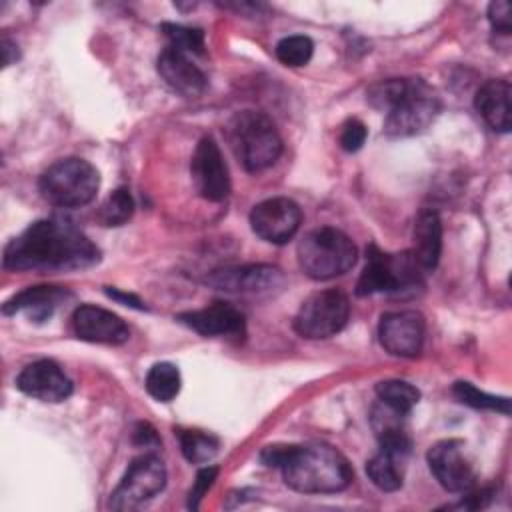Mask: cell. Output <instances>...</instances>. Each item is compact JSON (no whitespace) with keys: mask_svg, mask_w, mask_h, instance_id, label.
I'll return each mask as SVG.
<instances>
[{"mask_svg":"<svg viewBox=\"0 0 512 512\" xmlns=\"http://www.w3.org/2000/svg\"><path fill=\"white\" fill-rule=\"evenodd\" d=\"M410 78H388L372 84L366 92V100L372 108L388 112L408 90Z\"/></svg>","mask_w":512,"mask_h":512,"instance_id":"29","label":"cell"},{"mask_svg":"<svg viewBox=\"0 0 512 512\" xmlns=\"http://www.w3.org/2000/svg\"><path fill=\"white\" fill-rule=\"evenodd\" d=\"M302 224L300 206L284 196L268 198L256 204L250 212V226L254 234L272 244L288 242Z\"/></svg>","mask_w":512,"mask_h":512,"instance_id":"13","label":"cell"},{"mask_svg":"<svg viewBox=\"0 0 512 512\" xmlns=\"http://www.w3.org/2000/svg\"><path fill=\"white\" fill-rule=\"evenodd\" d=\"M160 30L168 38V46L188 54H202L206 44H204V32L200 28H190L182 24H172V22H162Z\"/></svg>","mask_w":512,"mask_h":512,"instance_id":"30","label":"cell"},{"mask_svg":"<svg viewBox=\"0 0 512 512\" xmlns=\"http://www.w3.org/2000/svg\"><path fill=\"white\" fill-rule=\"evenodd\" d=\"M190 174L202 198L210 202H220L230 194L228 166L212 136H204L196 144L190 162Z\"/></svg>","mask_w":512,"mask_h":512,"instance_id":"12","label":"cell"},{"mask_svg":"<svg viewBox=\"0 0 512 512\" xmlns=\"http://www.w3.org/2000/svg\"><path fill=\"white\" fill-rule=\"evenodd\" d=\"M370 422H372V428L380 442V450L408 460L410 450H412V440L406 434V428L402 424V414H398L392 408L382 404L372 410Z\"/></svg>","mask_w":512,"mask_h":512,"instance_id":"22","label":"cell"},{"mask_svg":"<svg viewBox=\"0 0 512 512\" xmlns=\"http://www.w3.org/2000/svg\"><path fill=\"white\" fill-rule=\"evenodd\" d=\"M16 388L40 402H62L72 394V380L54 360L26 364L16 376Z\"/></svg>","mask_w":512,"mask_h":512,"instance_id":"15","label":"cell"},{"mask_svg":"<svg viewBox=\"0 0 512 512\" xmlns=\"http://www.w3.org/2000/svg\"><path fill=\"white\" fill-rule=\"evenodd\" d=\"M98 262V246L64 218L38 220L4 248V268L14 272H70Z\"/></svg>","mask_w":512,"mask_h":512,"instance_id":"1","label":"cell"},{"mask_svg":"<svg viewBox=\"0 0 512 512\" xmlns=\"http://www.w3.org/2000/svg\"><path fill=\"white\" fill-rule=\"evenodd\" d=\"M228 142L248 172L272 166L282 154V138L274 122L256 110H242L228 122Z\"/></svg>","mask_w":512,"mask_h":512,"instance_id":"3","label":"cell"},{"mask_svg":"<svg viewBox=\"0 0 512 512\" xmlns=\"http://www.w3.org/2000/svg\"><path fill=\"white\" fill-rule=\"evenodd\" d=\"M218 476V466H204L198 470L196 480L188 492V508L196 510L200 506V500L204 498V494L210 490V486L214 484Z\"/></svg>","mask_w":512,"mask_h":512,"instance_id":"33","label":"cell"},{"mask_svg":"<svg viewBox=\"0 0 512 512\" xmlns=\"http://www.w3.org/2000/svg\"><path fill=\"white\" fill-rule=\"evenodd\" d=\"M180 450L184 458L192 464H206L210 462L218 450H220V440L204 430H194V428H178L176 430Z\"/></svg>","mask_w":512,"mask_h":512,"instance_id":"24","label":"cell"},{"mask_svg":"<svg viewBox=\"0 0 512 512\" xmlns=\"http://www.w3.org/2000/svg\"><path fill=\"white\" fill-rule=\"evenodd\" d=\"M488 20H490V26H492L494 32L508 36V34H510V28H512V22H510V4H508L506 0L492 2V4L488 6Z\"/></svg>","mask_w":512,"mask_h":512,"instance_id":"34","label":"cell"},{"mask_svg":"<svg viewBox=\"0 0 512 512\" xmlns=\"http://www.w3.org/2000/svg\"><path fill=\"white\" fill-rule=\"evenodd\" d=\"M350 316V302L340 290L310 294L294 316V330L308 340H324L338 334Z\"/></svg>","mask_w":512,"mask_h":512,"instance_id":"8","label":"cell"},{"mask_svg":"<svg viewBox=\"0 0 512 512\" xmlns=\"http://www.w3.org/2000/svg\"><path fill=\"white\" fill-rule=\"evenodd\" d=\"M286 278L280 268L270 264H244V266H226L212 270L206 276V284L216 290L248 296H270L282 290Z\"/></svg>","mask_w":512,"mask_h":512,"instance_id":"10","label":"cell"},{"mask_svg":"<svg viewBox=\"0 0 512 512\" xmlns=\"http://www.w3.org/2000/svg\"><path fill=\"white\" fill-rule=\"evenodd\" d=\"M430 472L440 482V486L448 492L464 494L470 492L476 484V472L472 462L466 456L464 442L456 438L440 440L430 446L426 454Z\"/></svg>","mask_w":512,"mask_h":512,"instance_id":"11","label":"cell"},{"mask_svg":"<svg viewBox=\"0 0 512 512\" xmlns=\"http://www.w3.org/2000/svg\"><path fill=\"white\" fill-rule=\"evenodd\" d=\"M178 322L202 336H242L246 322L244 314L226 302H214L202 310L178 314Z\"/></svg>","mask_w":512,"mask_h":512,"instance_id":"18","label":"cell"},{"mask_svg":"<svg viewBox=\"0 0 512 512\" xmlns=\"http://www.w3.org/2000/svg\"><path fill=\"white\" fill-rule=\"evenodd\" d=\"M156 68L160 78L184 98H196L206 88L204 72L194 62H190L188 54L172 46H166L160 52L156 60Z\"/></svg>","mask_w":512,"mask_h":512,"instance_id":"17","label":"cell"},{"mask_svg":"<svg viewBox=\"0 0 512 512\" xmlns=\"http://www.w3.org/2000/svg\"><path fill=\"white\" fill-rule=\"evenodd\" d=\"M68 296L70 294L60 286H30L8 298L2 306V312L6 316L24 312L32 322H44Z\"/></svg>","mask_w":512,"mask_h":512,"instance_id":"20","label":"cell"},{"mask_svg":"<svg viewBox=\"0 0 512 512\" xmlns=\"http://www.w3.org/2000/svg\"><path fill=\"white\" fill-rule=\"evenodd\" d=\"M424 316L416 310L386 312L378 324V340L392 356H418L424 344Z\"/></svg>","mask_w":512,"mask_h":512,"instance_id":"14","label":"cell"},{"mask_svg":"<svg viewBox=\"0 0 512 512\" xmlns=\"http://www.w3.org/2000/svg\"><path fill=\"white\" fill-rule=\"evenodd\" d=\"M100 188L98 170L82 158H62L50 164L40 180L38 190L46 202L58 208H80L94 200Z\"/></svg>","mask_w":512,"mask_h":512,"instance_id":"5","label":"cell"},{"mask_svg":"<svg viewBox=\"0 0 512 512\" xmlns=\"http://www.w3.org/2000/svg\"><path fill=\"white\" fill-rule=\"evenodd\" d=\"M452 394L458 402L476 408V410H492V412H502V414H510V400L506 396H494L488 394L484 390H478L474 384L470 382H456L452 386Z\"/></svg>","mask_w":512,"mask_h":512,"instance_id":"27","label":"cell"},{"mask_svg":"<svg viewBox=\"0 0 512 512\" xmlns=\"http://www.w3.org/2000/svg\"><path fill=\"white\" fill-rule=\"evenodd\" d=\"M314 54V42L308 36H286L276 44V58L284 66H304Z\"/></svg>","mask_w":512,"mask_h":512,"instance_id":"31","label":"cell"},{"mask_svg":"<svg viewBox=\"0 0 512 512\" xmlns=\"http://www.w3.org/2000/svg\"><path fill=\"white\" fill-rule=\"evenodd\" d=\"M404 468H406L404 458H398L394 454L380 450L368 460L366 474L372 480V484L382 492H394L404 482Z\"/></svg>","mask_w":512,"mask_h":512,"instance_id":"23","label":"cell"},{"mask_svg":"<svg viewBox=\"0 0 512 512\" xmlns=\"http://www.w3.org/2000/svg\"><path fill=\"white\" fill-rule=\"evenodd\" d=\"M366 126L358 118H348L340 130V146L346 152H358L366 142Z\"/></svg>","mask_w":512,"mask_h":512,"instance_id":"32","label":"cell"},{"mask_svg":"<svg viewBox=\"0 0 512 512\" xmlns=\"http://www.w3.org/2000/svg\"><path fill=\"white\" fill-rule=\"evenodd\" d=\"M356 262L354 242L338 228L322 226L304 234L298 244V264L312 280L346 274Z\"/></svg>","mask_w":512,"mask_h":512,"instance_id":"4","label":"cell"},{"mask_svg":"<svg viewBox=\"0 0 512 512\" xmlns=\"http://www.w3.org/2000/svg\"><path fill=\"white\" fill-rule=\"evenodd\" d=\"M134 212V200L128 192V188H116L98 208L96 218L102 226H122L132 218Z\"/></svg>","mask_w":512,"mask_h":512,"instance_id":"28","label":"cell"},{"mask_svg":"<svg viewBox=\"0 0 512 512\" xmlns=\"http://www.w3.org/2000/svg\"><path fill=\"white\" fill-rule=\"evenodd\" d=\"M424 270L412 256V252L386 254L376 244L366 248V264L356 282L358 296L370 294H400L404 290H416L422 286Z\"/></svg>","mask_w":512,"mask_h":512,"instance_id":"6","label":"cell"},{"mask_svg":"<svg viewBox=\"0 0 512 512\" xmlns=\"http://www.w3.org/2000/svg\"><path fill=\"white\" fill-rule=\"evenodd\" d=\"M166 486V466L156 454H142L128 464L122 480L110 494L112 510H132L154 498Z\"/></svg>","mask_w":512,"mask_h":512,"instance_id":"9","label":"cell"},{"mask_svg":"<svg viewBox=\"0 0 512 512\" xmlns=\"http://www.w3.org/2000/svg\"><path fill=\"white\" fill-rule=\"evenodd\" d=\"M282 478L286 486L302 494H334L350 486L354 472L340 450L330 444H290Z\"/></svg>","mask_w":512,"mask_h":512,"instance_id":"2","label":"cell"},{"mask_svg":"<svg viewBox=\"0 0 512 512\" xmlns=\"http://www.w3.org/2000/svg\"><path fill=\"white\" fill-rule=\"evenodd\" d=\"M134 444L144 446V448H156V446H160V438L150 424L138 422L134 428Z\"/></svg>","mask_w":512,"mask_h":512,"instance_id":"35","label":"cell"},{"mask_svg":"<svg viewBox=\"0 0 512 512\" xmlns=\"http://www.w3.org/2000/svg\"><path fill=\"white\" fill-rule=\"evenodd\" d=\"M380 402L398 414H408L420 400V390L404 380H382L376 384Z\"/></svg>","mask_w":512,"mask_h":512,"instance_id":"26","label":"cell"},{"mask_svg":"<svg viewBox=\"0 0 512 512\" xmlns=\"http://www.w3.org/2000/svg\"><path fill=\"white\" fill-rule=\"evenodd\" d=\"M414 248L410 250L424 272L434 270L442 252V220L436 210H422L412 228Z\"/></svg>","mask_w":512,"mask_h":512,"instance_id":"21","label":"cell"},{"mask_svg":"<svg viewBox=\"0 0 512 512\" xmlns=\"http://www.w3.org/2000/svg\"><path fill=\"white\" fill-rule=\"evenodd\" d=\"M0 46H2V66L6 68L18 60V46L8 36H2Z\"/></svg>","mask_w":512,"mask_h":512,"instance_id":"37","label":"cell"},{"mask_svg":"<svg viewBox=\"0 0 512 512\" xmlns=\"http://www.w3.org/2000/svg\"><path fill=\"white\" fill-rule=\"evenodd\" d=\"M180 370L170 362H156L144 380L146 392L158 402H170L180 392Z\"/></svg>","mask_w":512,"mask_h":512,"instance_id":"25","label":"cell"},{"mask_svg":"<svg viewBox=\"0 0 512 512\" xmlns=\"http://www.w3.org/2000/svg\"><path fill=\"white\" fill-rule=\"evenodd\" d=\"M72 330L80 340L98 344H124L130 338L126 322L110 310L82 304L72 314Z\"/></svg>","mask_w":512,"mask_h":512,"instance_id":"16","label":"cell"},{"mask_svg":"<svg viewBox=\"0 0 512 512\" xmlns=\"http://www.w3.org/2000/svg\"><path fill=\"white\" fill-rule=\"evenodd\" d=\"M106 294H108L112 300H116V302H120V304H124V306H132V308H138V310L144 308L142 300H140L138 296L130 294V292H122V290H118V288H106Z\"/></svg>","mask_w":512,"mask_h":512,"instance_id":"36","label":"cell"},{"mask_svg":"<svg viewBox=\"0 0 512 512\" xmlns=\"http://www.w3.org/2000/svg\"><path fill=\"white\" fill-rule=\"evenodd\" d=\"M510 82L502 78H492L484 82L474 98V106L484 122L494 132H510L512 126V106H510Z\"/></svg>","mask_w":512,"mask_h":512,"instance_id":"19","label":"cell"},{"mask_svg":"<svg viewBox=\"0 0 512 512\" xmlns=\"http://www.w3.org/2000/svg\"><path fill=\"white\" fill-rule=\"evenodd\" d=\"M440 100L432 88L410 78V86L404 96L386 112L384 134L390 138H406L424 132L438 116Z\"/></svg>","mask_w":512,"mask_h":512,"instance_id":"7","label":"cell"}]
</instances>
